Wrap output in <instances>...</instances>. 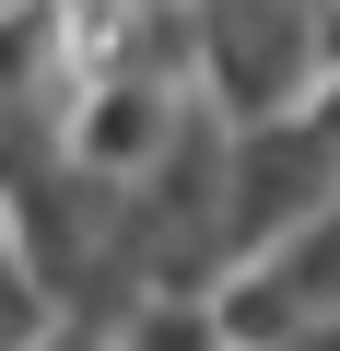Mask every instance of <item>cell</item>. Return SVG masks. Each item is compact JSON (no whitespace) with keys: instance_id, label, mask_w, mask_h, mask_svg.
I'll return each instance as SVG.
<instances>
[{"instance_id":"6da1fadb","label":"cell","mask_w":340,"mask_h":351,"mask_svg":"<svg viewBox=\"0 0 340 351\" xmlns=\"http://www.w3.org/2000/svg\"><path fill=\"white\" fill-rule=\"evenodd\" d=\"M317 94V0H188V106L212 129H270Z\"/></svg>"}]
</instances>
